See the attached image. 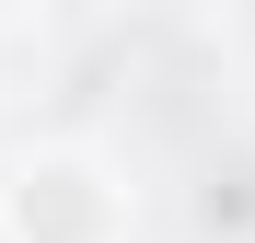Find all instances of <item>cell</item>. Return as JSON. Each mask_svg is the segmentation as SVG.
Instances as JSON below:
<instances>
[{
  "label": "cell",
  "instance_id": "6da1fadb",
  "mask_svg": "<svg viewBox=\"0 0 255 243\" xmlns=\"http://www.w3.org/2000/svg\"><path fill=\"white\" fill-rule=\"evenodd\" d=\"M139 232V185L105 151H23L0 174V243H128Z\"/></svg>",
  "mask_w": 255,
  "mask_h": 243
}]
</instances>
